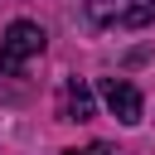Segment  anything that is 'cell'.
Wrapping results in <instances>:
<instances>
[{
    "mask_svg": "<svg viewBox=\"0 0 155 155\" xmlns=\"http://www.w3.org/2000/svg\"><path fill=\"white\" fill-rule=\"evenodd\" d=\"M44 44H48V34L34 19H15L0 34V73H24V63L44 53Z\"/></svg>",
    "mask_w": 155,
    "mask_h": 155,
    "instance_id": "1",
    "label": "cell"
},
{
    "mask_svg": "<svg viewBox=\"0 0 155 155\" xmlns=\"http://www.w3.org/2000/svg\"><path fill=\"white\" fill-rule=\"evenodd\" d=\"M82 5L102 29H140L155 19V0H82Z\"/></svg>",
    "mask_w": 155,
    "mask_h": 155,
    "instance_id": "2",
    "label": "cell"
},
{
    "mask_svg": "<svg viewBox=\"0 0 155 155\" xmlns=\"http://www.w3.org/2000/svg\"><path fill=\"white\" fill-rule=\"evenodd\" d=\"M102 102H107V111H111L121 126H136V121H140V111H145L140 92H136L126 78H107V82H102Z\"/></svg>",
    "mask_w": 155,
    "mask_h": 155,
    "instance_id": "3",
    "label": "cell"
},
{
    "mask_svg": "<svg viewBox=\"0 0 155 155\" xmlns=\"http://www.w3.org/2000/svg\"><path fill=\"white\" fill-rule=\"evenodd\" d=\"M92 111H97L92 87H87L82 78H68L63 92H58V116H63V121H92Z\"/></svg>",
    "mask_w": 155,
    "mask_h": 155,
    "instance_id": "4",
    "label": "cell"
},
{
    "mask_svg": "<svg viewBox=\"0 0 155 155\" xmlns=\"http://www.w3.org/2000/svg\"><path fill=\"white\" fill-rule=\"evenodd\" d=\"M63 155H126V150H116V145H107V140H92V145H82V150H63Z\"/></svg>",
    "mask_w": 155,
    "mask_h": 155,
    "instance_id": "5",
    "label": "cell"
}]
</instances>
